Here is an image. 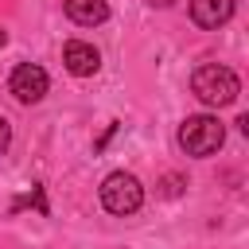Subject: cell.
I'll return each instance as SVG.
<instances>
[{"mask_svg":"<svg viewBox=\"0 0 249 249\" xmlns=\"http://www.w3.org/2000/svg\"><path fill=\"white\" fill-rule=\"evenodd\" d=\"M191 93H195L202 105L222 109V105H233V101H237L241 82H237V74H233L230 66H222V62H202V66L191 74Z\"/></svg>","mask_w":249,"mask_h":249,"instance_id":"cell-1","label":"cell"},{"mask_svg":"<svg viewBox=\"0 0 249 249\" xmlns=\"http://www.w3.org/2000/svg\"><path fill=\"white\" fill-rule=\"evenodd\" d=\"M222 144H226V124H222L218 117H210V113H195V117H187V121L179 124V148H183L187 156L206 160V156H214Z\"/></svg>","mask_w":249,"mask_h":249,"instance_id":"cell-2","label":"cell"},{"mask_svg":"<svg viewBox=\"0 0 249 249\" xmlns=\"http://www.w3.org/2000/svg\"><path fill=\"white\" fill-rule=\"evenodd\" d=\"M140 202H144V187H140L136 175H128V171L105 175V183H101V206L109 214H121V218L124 214H136Z\"/></svg>","mask_w":249,"mask_h":249,"instance_id":"cell-3","label":"cell"},{"mask_svg":"<svg viewBox=\"0 0 249 249\" xmlns=\"http://www.w3.org/2000/svg\"><path fill=\"white\" fill-rule=\"evenodd\" d=\"M47 70L43 66H35V62H19L16 70H12V78H8V93L19 101V105H35V101H43L47 97Z\"/></svg>","mask_w":249,"mask_h":249,"instance_id":"cell-4","label":"cell"},{"mask_svg":"<svg viewBox=\"0 0 249 249\" xmlns=\"http://www.w3.org/2000/svg\"><path fill=\"white\" fill-rule=\"evenodd\" d=\"M62 62H66V70H70L74 78H89V74L101 70L97 47H93V43H82V39H70V43L62 47Z\"/></svg>","mask_w":249,"mask_h":249,"instance_id":"cell-5","label":"cell"},{"mask_svg":"<svg viewBox=\"0 0 249 249\" xmlns=\"http://www.w3.org/2000/svg\"><path fill=\"white\" fill-rule=\"evenodd\" d=\"M237 0H191V19L206 31H218L222 23H230Z\"/></svg>","mask_w":249,"mask_h":249,"instance_id":"cell-6","label":"cell"},{"mask_svg":"<svg viewBox=\"0 0 249 249\" xmlns=\"http://www.w3.org/2000/svg\"><path fill=\"white\" fill-rule=\"evenodd\" d=\"M66 16L82 27H97L109 19V0H66Z\"/></svg>","mask_w":249,"mask_h":249,"instance_id":"cell-7","label":"cell"},{"mask_svg":"<svg viewBox=\"0 0 249 249\" xmlns=\"http://www.w3.org/2000/svg\"><path fill=\"white\" fill-rule=\"evenodd\" d=\"M8 144H12V124H8L4 117H0V156L8 152Z\"/></svg>","mask_w":249,"mask_h":249,"instance_id":"cell-8","label":"cell"},{"mask_svg":"<svg viewBox=\"0 0 249 249\" xmlns=\"http://www.w3.org/2000/svg\"><path fill=\"white\" fill-rule=\"evenodd\" d=\"M148 4H156V8H171L175 0H148Z\"/></svg>","mask_w":249,"mask_h":249,"instance_id":"cell-9","label":"cell"},{"mask_svg":"<svg viewBox=\"0 0 249 249\" xmlns=\"http://www.w3.org/2000/svg\"><path fill=\"white\" fill-rule=\"evenodd\" d=\"M4 43H8V35H4V31H0V47H4Z\"/></svg>","mask_w":249,"mask_h":249,"instance_id":"cell-10","label":"cell"}]
</instances>
